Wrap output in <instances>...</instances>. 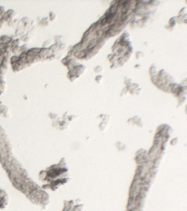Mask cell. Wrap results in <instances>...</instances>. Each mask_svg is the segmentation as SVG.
Wrapping results in <instances>:
<instances>
[{"label": "cell", "instance_id": "6da1fadb", "mask_svg": "<svg viewBox=\"0 0 187 211\" xmlns=\"http://www.w3.org/2000/svg\"><path fill=\"white\" fill-rule=\"evenodd\" d=\"M0 116L3 117H10L9 108L5 106L1 100H0Z\"/></svg>", "mask_w": 187, "mask_h": 211}]
</instances>
